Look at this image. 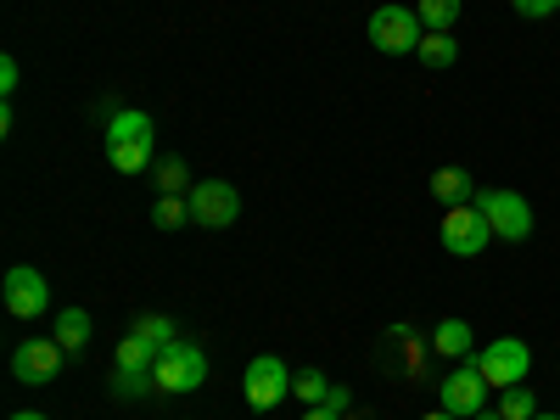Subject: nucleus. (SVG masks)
Returning a JSON list of instances; mask_svg holds the SVG:
<instances>
[{"label": "nucleus", "mask_w": 560, "mask_h": 420, "mask_svg": "<svg viewBox=\"0 0 560 420\" xmlns=\"http://www.w3.org/2000/svg\"><path fill=\"white\" fill-rule=\"evenodd\" d=\"M415 57L427 62L432 73H443V68H454L459 45H454V34H432V28H427V39H420V51H415Z\"/></svg>", "instance_id": "f3484780"}, {"label": "nucleus", "mask_w": 560, "mask_h": 420, "mask_svg": "<svg viewBox=\"0 0 560 420\" xmlns=\"http://www.w3.org/2000/svg\"><path fill=\"white\" fill-rule=\"evenodd\" d=\"M325 409H331V415H353V393L348 387H331V393H325Z\"/></svg>", "instance_id": "a878e982"}, {"label": "nucleus", "mask_w": 560, "mask_h": 420, "mask_svg": "<svg viewBox=\"0 0 560 420\" xmlns=\"http://www.w3.org/2000/svg\"><path fill=\"white\" fill-rule=\"evenodd\" d=\"M488 382H482V370L471 364V359H465L459 370H454V376H443L438 382V409H448V415H459V420H471V415H482L488 409Z\"/></svg>", "instance_id": "6e6552de"}, {"label": "nucleus", "mask_w": 560, "mask_h": 420, "mask_svg": "<svg viewBox=\"0 0 560 420\" xmlns=\"http://www.w3.org/2000/svg\"><path fill=\"white\" fill-rule=\"evenodd\" d=\"M499 415L504 420H533L538 415V393H527V382L522 387H504L499 393Z\"/></svg>", "instance_id": "4be33fe9"}, {"label": "nucleus", "mask_w": 560, "mask_h": 420, "mask_svg": "<svg viewBox=\"0 0 560 420\" xmlns=\"http://www.w3.org/2000/svg\"><path fill=\"white\" fill-rule=\"evenodd\" d=\"M420 420H459V415H448V409H432V415H420Z\"/></svg>", "instance_id": "c85d7f7f"}, {"label": "nucleus", "mask_w": 560, "mask_h": 420, "mask_svg": "<svg viewBox=\"0 0 560 420\" xmlns=\"http://www.w3.org/2000/svg\"><path fill=\"white\" fill-rule=\"evenodd\" d=\"M152 376H158V393H168V398L197 393V387L208 382V353H202L197 342H174L168 353H158Z\"/></svg>", "instance_id": "7ed1b4c3"}, {"label": "nucleus", "mask_w": 560, "mask_h": 420, "mask_svg": "<svg viewBox=\"0 0 560 420\" xmlns=\"http://www.w3.org/2000/svg\"><path fill=\"white\" fill-rule=\"evenodd\" d=\"M152 364H158V348H152V342H140L135 331L118 342V359H113V370H152Z\"/></svg>", "instance_id": "aec40b11"}, {"label": "nucleus", "mask_w": 560, "mask_h": 420, "mask_svg": "<svg viewBox=\"0 0 560 420\" xmlns=\"http://www.w3.org/2000/svg\"><path fill=\"white\" fill-rule=\"evenodd\" d=\"M185 202H191V224H202V230H230L242 219V197L230 179H197L185 191Z\"/></svg>", "instance_id": "39448f33"}, {"label": "nucleus", "mask_w": 560, "mask_h": 420, "mask_svg": "<svg viewBox=\"0 0 560 420\" xmlns=\"http://www.w3.org/2000/svg\"><path fill=\"white\" fill-rule=\"evenodd\" d=\"M303 420H342V415H331L325 404H308V409H303Z\"/></svg>", "instance_id": "cd10ccee"}, {"label": "nucleus", "mask_w": 560, "mask_h": 420, "mask_svg": "<svg viewBox=\"0 0 560 420\" xmlns=\"http://www.w3.org/2000/svg\"><path fill=\"white\" fill-rule=\"evenodd\" d=\"M152 224H158V230H179V224H191V202H185V197H158Z\"/></svg>", "instance_id": "b1692460"}, {"label": "nucleus", "mask_w": 560, "mask_h": 420, "mask_svg": "<svg viewBox=\"0 0 560 420\" xmlns=\"http://www.w3.org/2000/svg\"><path fill=\"white\" fill-rule=\"evenodd\" d=\"M325 393H331V382H325L314 364H303L298 376H292V398H303V409H308V404H325Z\"/></svg>", "instance_id": "5701e85b"}, {"label": "nucleus", "mask_w": 560, "mask_h": 420, "mask_svg": "<svg viewBox=\"0 0 560 420\" xmlns=\"http://www.w3.org/2000/svg\"><path fill=\"white\" fill-rule=\"evenodd\" d=\"M242 393H247L253 409H275L280 398H292V370L280 364L275 353H258L247 364V376H242Z\"/></svg>", "instance_id": "9d476101"}, {"label": "nucleus", "mask_w": 560, "mask_h": 420, "mask_svg": "<svg viewBox=\"0 0 560 420\" xmlns=\"http://www.w3.org/2000/svg\"><path fill=\"white\" fill-rule=\"evenodd\" d=\"M432 348H438L443 359H471V353H477V342H471V325H465V319H438Z\"/></svg>", "instance_id": "ddd939ff"}, {"label": "nucleus", "mask_w": 560, "mask_h": 420, "mask_svg": "<svg viewBox=\"0 0 560 420\" xmlns=\"http://www.w3.org/2000/svg\"><path fill=\"white\" fill-rule=\"evenodd\" d=\"M0 298H7V308L18 319H39L45 308H51V287H45V275L34 264H12L7 280H0Z\"/></svg>", "instance_id": "1a4fd4ad"}, {"label": "nucleus", "mask_w": 560, "mask_h": 420, "mask_svg": "<svg viewBox=\"0 0 560 420\" xmlns=\"http://www.w3.org/2000/svg\"><path fill=\"white\" fill-rule=\"evenodd\" d=\"M438 236H443V247H448L454 258H482L488 242H493V224H488V213H482L477 202H465V208H448V213H443Z\"/></svg>", "instance_id": "20e7f679"}, {"label": "nucleus", "mask_w": 560, "mask_h": 420, "mask_svg": "<svg viewBox=\"0 0 560 420\" xmlns=\"http://www.w3.org/2000/svg\"><path fill=\"white\" fill-rule=\"evenodd\" d=\"M62 359H68V348H62L57 337H28V342L12 348V376H18L23 387H45V382H57Z\"/></svg>", "instance_id": "0eeeda50"}, {"label": "nucleus", "mask_w": 560, "mask_h": 420, "mask_svg": "<svg viewBox=\"0 0 560 420\" xmlns=\"http://www.w3.org/2000/svg\"><path fill=\"white\" fill-rule=\"evenodd\" d=\"M471 364L482 370V382H488L493 393H504V387H522V382H527L533 348H527L522 337H499V342H488L482 353H471Z\"/></svg>", "instance_id": "f03ea898"}, {"label": "nucleus", "mask_w": 560, "mask_h": 420, "mask_svg": "<svg viewBox=\"0 0 560 420\" xmlns=\"http://www.w3.org/2000/svg\"><path fill=\"white\" fill-rule=\"evenodd\" d=\"M477 208L488 213L499 242H527L533 236V208L522 191H477Z\"/></svg>", "instance_id": "423d86ee"}, {"label": "nucleus", "mask_w": 560, "mask_h": 420, "mask_svg": "<svg viewBox=\"0 0 560 420\" xmlns=\"http://www.w3.org/2000/svg\"><path fill=\"white\" fill-rule=\"evenodd\" d=\"M12 420H45V415H34V409H23V415H12Z\"/></svg>", "instance_id": "7c9ffc66"}, {"label": "nucleus", "mask_w": 560, "mask_h": 420, "mask_svg": "<svg viewBox=\"0 0 560 420\" xmlns=\"http://www.w3.org/2000/svg\"><path fill=\"white\" fill-rule=\"evenodd\" d=\"M18 57H0V90H7V96H12V90H18Z\"/></svg>", "instance_id": "bb28decb"}, {"label": "nucleus", "mask_w": 560, "mask_h": 420, "mask_svg": "<svg viewBox=\"0 0 560 420\" xmlns=\"http://www.w3.org/2000/svg\"><path fill=\"white\" fill-rule=\"evenodd\" d=\"M510 7H516L522 18H533V23H538V18H549V12H560V7H549V0H510Z\"/></svg>", "instance_id": "393cba45"}, {"label": "nucleus", "mask_w": 560, "mask_h": 420, "mask_svg": "<svg viewBox=\"0 0 560 420\" xmlns=\"http://www.w3.org/2000/svg\"><path fill=\"white\" fill-rule=\"evenodd\" d=\"M124 140H158V124H152L147 113L124 107V113H113V124H107V147H124Z\"/></svg>", "instance_id": "4468645a"}, {"label": "nucleus", "mask_w": 560, "mask_h": 420, "mask_svg": "<svg viewBox=\"0 0 560 420\" xmlns=\"http://www.w3.org/2000/svg\"><path fill=\"white\" fill-rule=\"evenodd\" d=\"M370 45H376L382 57H415L420 51V39H427V23H420V12L415 7H376L370 12Z\"/></svg>", "instance_id": "f257e3e1"}, {"label": "nucleus", "mask_w": 560, "mask_h": 420, "mask_svg": "<svg viewBox=\"0 0 560 420\" xmlns=\"http://www.w3.org/2000/svg\"><path fill=\"white\" fill-rule=\"evenodd\" d=\"M51 337L68 348V353H84V342H90V314L73 303V308H62L57 314V325H51Z\"/></svg>", "instance_id": "2eb2a0df"}, {"label": "nucleus", "mask_w": 560, "mask_h": 420, "mask_svg": "<svg viewBox=\"0 0 560 420\" xmlns=\"http://www.w3.org/2000/svg\"><path fill=\"white\" fill-rule=\"evenodd\" d=\"M420 23H427L432 34H448L454 23H459V12H465V0H420Z\"/></svg>", "instance_id": "6ab92c4d"}, {"label": "nucleus", "mask_w": 560, "mask_h": 420, "mask_svg": "<svg viewBox=\"0 0 560 420\" xmlns=\"http://www.w3.org/2000/svg\"><path fill=\"white\" fill-rule=\"evenodd\" d=\"M147 393H158L152 370H113V398H147Z\"/></svg>", "instance_id": "412c9836"}, {"label": "nucleus", "mask_w": 560, "mask_h": 420, "mask_svg": "<svg viewBox=\"0 0 560 420\" xmlns=\"http://www.w3.org/2000/svg\"><path fill=\"white\" fill-rule=\"evenodd\" d=\"M549 7H560V0H549Z\"/></svg>", "instance_id": "473e14b6"}, {"label": "nucleus", "mask_w": 560, "mask_h": 420, "mask_svg": "<svg viewBox=\"0 0 560 420\" xmlns=\"http://www.w3.org/2000/svg\"><path fill=\"white\" fill-rule=\"evenodd\" d=\"M135 337H140V342H152L158 353H168V348L179 342V337H174V319H168V314H140V319H135Z\"/></svg>", "instance_id": "a211bd4d"}, {"label": "nucleus", "mask_w": 560, "mask_h": 420, "mask_svg": "<svg viewBox=\"0 0 560 420\" xmlns=\"http://www.w3.org/2000/svg\"><path fill=\"white\" fill-rule=\"evenodd\" d=\"M432 197H438L443 208L477 202V179H471V168H438V174H432Z\"/></svg>", "instance_id": "9b49d317"}, {"label": "nucleus", "mask_w": 560, "mask_h": 420, "mask_svg": "<svg viewBox=\"0 0 560 420\" xmlns=\"http://www.w3.org/2000/svg\"><path fill=\"white\" fill-rule=\"evenodd\" d=\"M471 420H504V415H499V404H493V409H482V415H471Z\"/></svg>", "instance_id": "c756f323"}, {"label": "nucleus", "mask_w": 560, "mask_h": 420, "mask_svg": "<svg viewBox=\"0 0 560 420\" xmlns=\"http://www.w3.org/2000/svg\"><path fill=\"white\" fill-rule=\"evenodd\" d=\"M533 420H560V415H544V409H538V415H533Z\"/></svg>", "instance_id": "2f4dec72"}, {"label": "nucleus", "mask_w": 560, "mask_h": 420, "mask_svg": "<svg viewBox=\"0 0 560 420\" xmlns=\"http://www.w3.org/2000/svg\"><path fill=\"white\" fill-rule=\"evenodd\" d=\"M152 185H158V197H185L191 191V174H185V163L168 152V158L152 163Z\"/></svg>", "instance_id": "dca6fc26"}, {"label": "nucleus", "mask_w": 560, "mask_h": 420, "mask_svg": "<svg viewBox=\"0 0 560 420\" xmlns=\"http://www.w3.org/2000/svg\"><path fill=\"white\" fill-rule=\"evenodd\" d=\"M107 163H113L118 174H152L158 140H124V147H107Z\"/></svg>", "instance_id": "f8f14e48"}]
</instances>
